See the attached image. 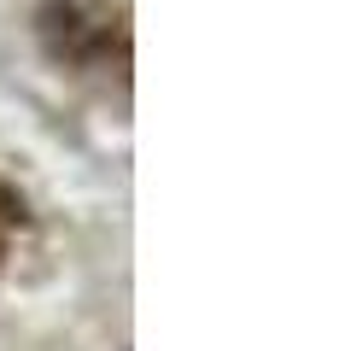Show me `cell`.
Wrapping results in <instances>:
<instances>
[{"label": "cell", "mask_w": 357, "mask_h": 351, "mask_svg": "<svg viewBox=\"0 0 357 351\" xmlns=\"http://www.w3.org/2000/svg\"><path fill=\"white\" fill-rule=\"evenodd\" d=\"M36 41L59 70L82 82H129V12L117 0H41Z\"/></svg>", "instance_id": "6da1fadb"}, {"label": "cell", "mask_w": 357, "mask_h": 351, "mask_svg": "<svg viewBox=\"0 0 357 351\" xmlns=\"http://www.w3.org/2000/svg\"><path fill=\"white\" fill-rule=\"evenodd\" d=\"M24 228H29V205H24L18 187L0 176V281H6V270H12V252H18Z\"/></svg>", "instance_id": "7a4b0ae2"}]
</instances>
